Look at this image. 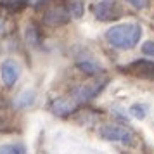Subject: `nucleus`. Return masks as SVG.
Returning <instances> with one entry per match:
<instances>
[{"label": "nucleus", "mask_w": 154, "mask_h": 154, "mask_svg": "<svg viewBox=\"0 0 154 154\" xmlns=\"http://www.w3.org/2000/svg\"><path fill=\"white\" fill-rule=\"evenodd\" d=\"M99 135L107 142H118V144H132L135 140L133 132L123 125H104L99 130Z\"/></svg>", "instance_id": "nucleus-4"}, {"label": "nucleus", "mask_w": 154, "mask_h": 154, "mask_svg": "<svg viewBox=\"0 0 154 154\" xmlns=\"http://www.w3.org/2000/svg\"><path fill=\"white\" fill-rule=\"evenodd\" d=\"M142 54L154 57V42H146L142 45Z\"/></svg>", "instance_id": "nucleus-16"}, {"label": "nucleus", "mask_w": 154, "mask_h": 154, "mask_svg": "<svg viewBox=\"0 0 154 154\" xmlns=\"http://www.w3.org/2000/svg\"><path fill=\"white\" fill-rule=\"evenodd\" d=\"M128 73H132L139 78H149L154 80V63L152 61H147V59H139V61H133L132 64H128L125 68Z\"/></svg>", "instance_id": "nucleus-6"}, {"label": "nucleus", "mask_w": 154, "mask_h": 154, "mask_svg": "<svg viewBox=\"0 0 154 154\" xmlns=\"http://www.w3.org/2000/svg\"><path fill=\"white\" fill-rule=\"evenodd\" d=\"M130 112H132L135 118H144V116H146V107L140 106V104H135V106L130 107Z\"/></svg>", "instance_id": "nucleus-14"}, {"label": "nucleus", "mask_w": 154, "mask_h": 154, "mask_svg": "<svg viewBox=\"0 0 154 154\" xmlns=\"http://www.w3.org/2000/svg\"><path fill=\"white\" fill-rule=\"evenodd\" d=\"M142 36V28L135 23H125V24H116L106 31V40L109 45L116 49H133L139 43Z\"/></svg>", "instance_id": "nucleus-1"}, {"label": "nucleus", "mask_w": 154, "mask_h": 154, "mask_svg": "<svg viewBox=\"0 0 154 154\" xmlns=\"http://www.w3.org/2000/svg\"><path fill=\"white\" fill-rule=\"evenodd\" d=\"M24 40H26V43L35 45V47H38L42 43V31H40V28L36 26L35 23H28L26 24V28H24Z\"/></svg>", "instance_id": "nucleus-10"}, {"label": "nucleus", "mask_w": 154, "mask_h": 154, "mask_svg": "<svg viewBox=\"0 0 154 154\" xmlns=\"http://www.w3.org/2000/svg\"><path fill=\"white\" fill-rule=\"evenodd\" d=\"M109 82V78H95V80H90V82H85V83L78 85L71 90V99L76 102V104H83V102H88L94 97H97L100 92L106 88V85Z\"/></svg>", "instance_id": "nucleus-2"}, {"label": "nucleus", "mask_w": 154, "mask_h": 154, "mask_svg": "<svg viewBox=\"0 0 154 154\" xmlns=\"http://www.w3.org/2000/svg\"><path fill=\"white\" fill-rule=\"evenodd\" d=\"M130 5H132L133 9H146L147 5H149V0H126Z\"/></svg>", "instance_id": "nucleus-15"}, {"label": "nucleus", "mask_w": 154, "mask_h": 154, "mask_svg": "<svg viewBox=\"0 0 154 154\" xmlns=\"http://www.w3.org/2000/svg\"><path fill=\"white\" fill-rule=\"evenodd\" d=\"M28 0H0V7L9 14H16V12L24 11L28 7Z\"/></svg>", "instance_id": "nucleus-11"}, {"label": "nucleus", "mask_w": 154, "mask_h": 154, "mask_svg": "<svg viewBox=\"0 0 154 154\" xmlns=\"http://www.w3.org/2000/svg\"><path fill=\"white\" fill-rule=\"evenodd\" d=\"M0 75H2V82L5 83V87H12L19 78V66L12 59H5L0 64Z\"/></svg>", "instance_id": "nucleus-7"}, {"label": "nucleus", "mask_w": 154, "mask_h": 154, "mask_svg": "<svg viewBox=\"0 0 154 154\" xmlns=\"http://www.w3.org/2000/svg\"><path fill=\"white\" fill-rule=\"evenodd\" d=\"M64 5H66L71 17H82L83 16V2L82 0H68Z\"/></svg>", "instance_id": "nucleus-12"}, {"label": "nucleus", "mask_w": 154, "mask_h": 154, "mask_svg": "<svg viewBox=\"0 0 154 154\" xmlns=\"http://www.w3.org/2000/svg\"><path fill=\"white\" fill-rule=\"evenodd\" d=\"M49 107H50V111L54 114H57V116H68V114H71L75 111L76 102L73 99H54Z\"/></svg>", "instance_id": "nucleus-8"}, {"label": "nucleus", "mask_w": 154, "mask_h": 154, "mask_svg": "<svg viewBox=\"0 0 154 154\" xmlns=\"http://www.w3.org/2000/svg\"><path fill=\"white\" fill-rule=\"evenodd\" d=\"M78 69L85 73V75H90V76H95V75H100V73H104V68L97 63V61H94V59H82V61H78L76 63Z\"/></svg>", "instance_id": "nucleus-9"}, {"label": "nucleus", "mask_w": 154, "mask_h": 154, "mask_svg": "<svg viewBox=\"0 0 154 154\" xmlns=\"http://www.w3.org/2000/svg\"><path fill=\"white\" fill-rule=\"evenodd\" d=\"M92 14L95 16L99 21L111 23L123 16V7L116 0H99L92 5Z\"/></svg>", "instance_id": "nucleus-3"}, {"label": "nucleus", "mask_w": 154, "mask_h": 154, "mask_svg": "<svg viewBox=\"0 0 154 154\" xmlns=\"http://www.w3.org/2000/svg\"><path fill=\"white\" fill-rule=\"evenodd\" d=\"M42 19L47 26H50V28H59V26H64V24L69 23L71 16H69V12H68L66 5L52 4V5H47V7H45Z\"/></svg>", "instance_id": "nucleus-5"}, {"label": "nucleus", "mask_w": 154, "mask_h": 154, "mask_svg": "<svg viewBox=\"0 0 154 154\" xmlns=\"http://www.w3.org/2000/svg\"><path fill=\"white\" fill-rule=\"evenodd\" d=\"M0 154H21V149L14 144H7L0 147Z\"/></svg>", "instance_id": "nucleus-13"}]
</instances>
